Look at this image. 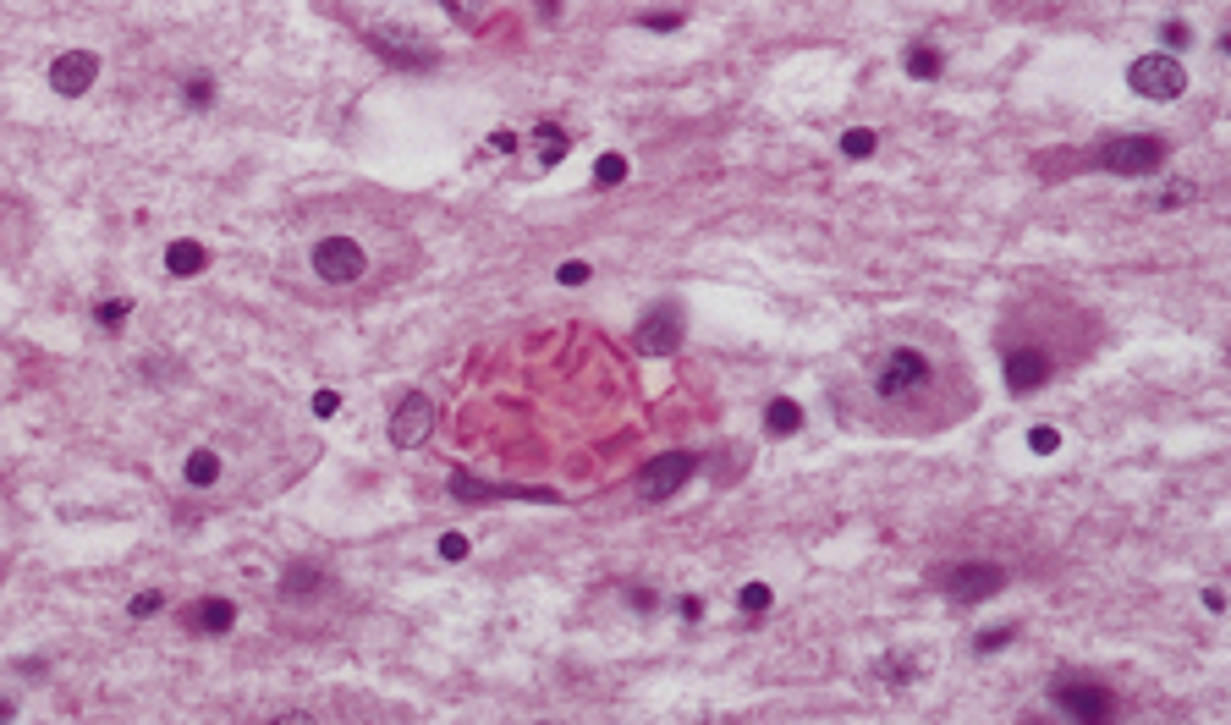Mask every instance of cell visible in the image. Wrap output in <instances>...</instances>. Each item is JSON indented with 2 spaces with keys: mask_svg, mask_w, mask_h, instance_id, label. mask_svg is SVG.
Here are the masks:
<instances>
[{
  "mask_svg": "<svg viewBox=\"0 0 1231 725\" xmlns=\"http://www.w3.org/2000/svg\"><path fill=\"white\" fill-rule=\"evenodd\" d=\"M1051 704H1056L1067 721H1110V715H1116V698H1110V687H1099V682H1056V687H1051Z\"/></svg>",
  "mask_w": 1231,
  "mask_h": 725,
  "instance_id": "cell-8",
  "label": "cell"
},
{
  "mask_svg": "<svg viewBox=\"0 0 1231 725\" xmlns=\"http://www.w3.org/2000/svg\"><path fill=\"white\" fill-rule=\"evenodd\" d=\"M182 626L198 632V638H220V632L237 626V604L231 599H198V604L182 610Z\"/></svg>",
  "mask_w": 1231,
  "mask_h": 725,
  "instance_id": "cell-13",
  "label": "cell"
},
{
  "mask_svg": "<svg viewBox=\"0 0 1231 725\" xmlns=\"http://www.w3.org/2000/svg\"><path fill=\"white\" fill-rule=\"evenodd\" d=\"M627 182V159L621 154H600V165H594V187H621Z\"/></svg>",
  "mask_w": 1231,
  "mask_h": 725,
  "instance_id": "cell-22",
  "label": "cell"
},
{
  "mask_svg": "<svg viewBox=\"0 0 1231 725\" xmlns=\"http://www.w3.org/2000/svg\"><path fill=\"white\" fill-rule=\"evenodd\" d=\"M737 604H743V615H748V610H754V615H765L769 604H775V593H769L765 582H748V588L737 593Z\"/></svg>",
  "mask_w": 1231,
  "mask_h": 725,
  "instance_id": "cell-23",
  "label": "cell"
},
{
  "mask_svg": "<svg viewBox=\"0 0 1231 725\" xmlns=\"http://www.w3.org/2000/svg\"><path fill=\"white\" fill-rule=\"evenodd\" d=\"M539 6H545V17H556V0H539Z\"/></svg>",
  "mask_w": 1231,
  "mask_h": 725,
  "instance_id": "cell-38",
  "label": "cell"
},
{
  "mask_svg": "<svg viewBox=\"0 0 1231 725\" xmlns=\"http://www.w3.org/2000/svg\"><path fill=\"white\" fill-rule=\"evenodd\" d=\"M1001 380H1006V391L1012 396H1028V391H1045L1051 380H1056V352H1051V341H1012L1006 346V358H1001Z\"/></svg>",
  "mask_w": 1231,
  "mask_h": 725,
  "instance_id": "cell-3",
  "label": "cell"
},
{
  "mask_svg": "<svg viewBox=\"0 0 1231 725\" xmlns=\"http://www.w3.org/2000/svg\"><path fill=\"white\" fill-rule=\"evenodd\" d=\"M324 588H330L324 567H313V561H292V567L281 572V604H308V599H319Z\"/></svg>",
  "mask_w": 1231,
  "mask_h": 725,
  "instance_id": "cell-14",
  "label": "cell"
},
{
  "mask_svg": "<svg viewBox=\"0 0 1231 725\" xmlns=\"http://www.w3.org/2000/svg\"><path fill=\"white\" fill-rule=\"evenodd\" d=\"M100 77V55L94 50H66V55H55L50 61V89L61 94V100H77V94H89V83Z\"/></svg>",
  "mask_w": 1231,
  "mask_h": 725,
  "instance_id": "cell-11",
  "label": "cell"
},
{
  "mask_svg": "<svg viewBox=\"0 0 1231 725\" xmlns=\"http://www.w3.org/2000/svg\"><path fill=\"white\" fill-rule=\"evenodd\" d=\"M335 407H341V396H335V391H319V396H313V413H319V418H330Z\"/></svg>",
  "mask_w": 1231,
  "mask_h": 725,
  "instance_id": "cell-33",
  "label": "cell"
},
{
  "mask_svg": "<svg viewBox=\"0 0 1231 725\" xmlns=\"http://www.w3.org/2000/svg\"><path fill=\"white\" fill-rule=\"evenodd\" d=\"M863 396L886 424L902 429H934L951 424L962 407L973 413V380L962 385L956 363L945 352H929L913 335H891L863 363Z\"/></svg>",
  "mask_w": 1231,
  "mask_h": 725,
  "instance_id": "cell-1",
  "label": "cell"
},
{
  "mask_svg": "<svg viewBox=\"0 0 1231 725\" xmlns=\"http://www.w3.org/2000/svg\"><path fill=\"white\" fill-rule=\"evenodd\" d=\"M693 473H699V456H693V450H660L654 462H643L638 495H643V500H671L682 484H693Z\"/></svg>",
  "mask_w": 1231,
  "mask_h": 725,
  "instance_id": "cell-7",
  "label": "cell"
},
{
  "mask_svg": "<svg viewBox=\"0 0 1231 725\" xmlns=\"http://www.w3.org/2000/svg\"><path fill=\"white\" fill-rule=\"evenodd\" d=\"M627 599H632V610H654V604H660L649 588H627Z\"/></svg>",
  "mask_w": 1231,
  "mask_h": 725,
  "instance_id": "cell-34",
  "label": "cell"
},
{
  "mask_svg": "<svg viewBox=\"0 0 1231 725\" xmlns=\"http://www.w3.org/2000/svg\"><path fill=\"white\" fill-rule=\"evenodd\" d=\"M182 478H187V489H209V484L220 478V456H215V450H193L187 467H182Z\"/></svg>",
  "mask_w": 1231,
  "mask_h": 725,
  "instance_id": "cell-19",
  "label": "cell"
},
{
  "mask_svg": "<svg viewBox=\"0 0 1231 725\" xmlns=\"http://www.w3.org/2000/svg\"><path fill=\"white\" fill-rule=\"evenodd\" d=\"M159 604H165V593H138V599H133V604H127V615H138V621H144V615H154V610H159Z\"/></svg>",
  "mask_w": 1231,
  "mask_h": 725,
  "instance_id": "cell-30",
  "label": "cell"
},
{
  "mask_svg": "<svg viewBox=\"0 0 1231 725\" xmlns=\"http://www.w3.org/2000/svg\"><path fill=\"white\" fill-rule=\"evenodd\" d=\"M430 435H435V402L418 396V391H407V396L396 402V413H391V439H396L402 450H413V445H424Z\"/></svg>",
  "mask_w": 1231,
  "mask_h": 725,
  "instance_id": "cell-10",
  "label": "cell"
},
{
  "mask_svg": "<svg viewBox=\"0 0 1231 725\" xmlns=\"http://www.w3.org/2000/svg\"><path fill=\"white\" fill-rule=\"evenodd\" d=\"M1012 638H1017V626H990V632H979L973 649H979V654H995V649H1006Z\"/></svg>",
  "mask_w": 1231,
  "mask_h": 725,
  "instance_id": "cell-26",
  "label": "cell"
},
{
  "mask_svg": "<svg viewBox=\"0 0 1231 725\" xmlns=\"http://www.w3.org/2000/svg\"><path fill=\"white\" fill-rule=\"evenodd\" d=\"M682 330H687V319H682V308L676 302H654L649 308V319L638 324V352H649V358H665V352H676L682 346Z\"/></svg>",
  "mask_w": 1231,
  "mask_h": 725,
  "instance_id": "cell-9",
  "label": "cell"
},
{
  "mask_svg": "<svg viewBox=\"0 0 1231 725\" xmlns=\"http://www.w3.org/2000/svg\"><path fill=\"white\" fill-rule=\"evenodd\" d=\"M902 66H908V77H923V83H929V77H940V66H945V61H940V50H934V44H908Z\"/></svg>",
  "mask_w": 1231,
  "mask_h": 725,
  "instance_id": "cell-20",
  "label": "cell"
},
{
  "mask_svg": "<svg viewBox=\"0 0 1231 725\" xmlns=\"http://www.w3.org/2000/svg\"><path fill=\"white\" fill-rule=\"evenodd\" d=\"M1028 445H1034V450H1039V456H1051V450H1056V445H1062V435H1056V429H1051V424H1039V429H1028Z\"/></svg>",
  "mask_w": 1231,
  "mask_h": 725,
  "instance_id": "cell-29",
  "label": "cell"
},
{
  "mask_svg": "<svg viewBox=\"0 0 1231 725\" xmlns=\"http://www.w3.org/2000/svg\"><path fill=\"white\" fill-rule=\"evenodd\" d=\"M940 588H945V599H956V604H984V599H995V593L1006 588V567H995V561H962V567H945V572H940Z\"/></svg>",
  "mask_w": 1231,
  "mask_h": 725,
  "instance_id": "cell-6",
  "label": "cell"
},
{
  "mask_svg": "<svg viewBox=\"0 0 1231 725\" xmlns=\"http://www.w3.org/2000/svg\"><path fill=\"white\" fill-rule=\"evenodd\" d=\"M534 144H539V165H561V159L572 154V133L556 127V122H539V127H534Z\"/></svg>",
  "mask_w": 1231,
  "mask_h": 725,
  "instance_id": "cell-16",
  "label": "cell"
},
{
  "mask_svg": "<svg viewBox=\"0 0 1231 725\" xmlns=\"http://www.w3.org/2000/svg\"><path fill=\"white\" fill-rule=\"evenodd\" d=\"M452 495L457 500H561L556 489H528V484H478L467 473H452Z\"/></svg>",
  "mask_w": 1231,
  "mask_h": 725,
  "instance_id": "cell-12",
  "label": "cell"
},
{
  "mask_svg": "<svg viewBox=\"0 0 1231 725\" xmlns=\"http://www.w3.org/2000/svg\"><path fill=\"white\" fill-rule=\"evenodd\" d=\"M209 100H215V83H209V77H193V83H187V105H193V111H209Z\"/></svg>",
  "mask_w": 1231,
  "mask_h": 725,
  "instance_id": "cell-28",
  "label": "cell"
},
{
  "mask_svg": "<svg viewBox=\"0 0 1231 725\" xmlns=\"http://www.w3.org/2000/svg\"><path fill=\"white\" fill-rule=\"evenodd\" d=\"M1160 39H1166V44H1182V39H1188V28H1182V22H1166V28H1160Z\"/></svg>",
  "mask_w": 1231,
  "mask_h": 725,
  "instance_id": "cell-35",
  "label": "cell"
},
{
  "mask_svg": "<svg viewBox=\"0 0 1231 725\" xmlns=\"http://www.w3.org/2000/svg\"><path fill=\"white\" fill-rule=\"evenodd\" d=\"M369 242L363 237H352V231H324V237H313V248H308V270H313V281H324V287H358L363 276H369Z\"/></svg>",
  "mask_w": 1231,
  "mask_h": 725,
  "instance_id": "cell-2",
  "label": "cell"
},
{
  "mask_svg": "<svg viewBox=\"0 0 1231 725\" xmlns=\"http://www.w3.org/2000/svg\"><path fill=\"white\" fill-rule=\"evenodd\" d=\"M1204 610H1227V593H1221V588H1204Z\"/></svg>",
  "mask_w": 1231,
  "mask_h": 725,
  "instance_id": "cell-36",
  "label": "cell"
},
{
  "mask_svg": "<svg viewBox=\"0 0 1231 725\" xmlns=\"http://www.w3.org/2000/svg\"><path fill=\"white\" fill-rule=\"evenodd\" d=\"M583 281H589V265H578V259L561 265V287H583Z\"/></svg>",
  "mask_w": 1231,
  "mask_h": 725,
  "instance_id": "cell-31",
  "label": "cell"
},
{
  "mask_svg": "<svg viewBox=\"0 0 1231 725\" xmlns=\"http://www.w3.org/2000/svg\"><path fill=\"white\" fill-rule=\"evenodd\" d=\"M875 148H880V133H875V127H852V133L841 138V154H847V159H869Z\"/></svg>",
  "mask_w": 1231,
  "mask_h": 725,
  "instance_id": "cell-21",
  "label": "cell"
},
{
  "mask_svg": "<svg viewBox=\"0 0 1231 725\" xmlns=\"http://www.w3.org/2000/svg\"><path fill=\"white\" fill-rule=\"evenodd\" d=\"M204 265H209L204 242H170V248H165V270H170V276H198Z\"/></svg>",
  "mask_w": 1231,
  "mask_h": 725,
  "instance_id": "cell-18",
  "label": "cell"
},
{
  "mask_svg": "<svg viewBox=\"0 0 1231 725\" xmlns=\"http://www.w3.org/2000/svg\"><path fill=\"white\" fill-rule=\"evenodd\" d=\"M676 610H682V615H687V621H699V610H704V604H699V599H693V593H682V604H676Z\"/></svg>",
  "mask_w": 1231,
  "mask_h": 725,
  "instance_id": "cell-37",
  "label": "cell"
},
{
  "mask_svg": "<svg viewBox=\"0 0 1231 725\" xmlns=\"http://www.w3.org/2000/svg\"><path fill=\"white\" fill-rule=\"evenodd\" d=\"M638 22H643V28H654V33H671V28H682V11H643Z\"/></svg>",
  "mask_w": 1231,
  "mask_h": 725,
  "instance_id": "cell-27",
  "label": "cell"
},
{
  "mask_svg": "<svg viewBox=\"0 0 1231 725\" xmlns=\"http://www.w3.org/2000/svg\"><path fill=\"white\" fill-rule=\"evenodd\" d=\"M441 556H446V561H462V556H467V539H462V534H446V539H441Z\"/></svg>",
  "mask_w": 1231,
  "mask_h": 725,
  "instance_id": "cell-32",
  "label": "cell"
},
{
  "mask_svg": "<svg viewBox=\"0 0 1231 725\" xmlns=\"http://www.w3.org/2000/svg\"><path fill=\"white\" fill-rule=\"evenodd\" d=\"M1193 193H1199L1193 182H1171L1166 193H1155V198H1149V209H1177V204H1188Z\"/></svg>",
  "mask_w": 1231,
  "mask_h": 725,
  "instance_id": "cell-24",
  "label": "cell"
},
{
  "mask_svg": "<svg viewBox=\"0 0 1231 725\" xmlns=\"http://www.w3.org/2000/svg\"><path fill=\"white\" fill-rule=\"evenodd\" d=\"M369 44L385 55V61H396V66H407V72H430L435 66V50H407V39H385V33H369Z\"/></svg>",
  "mask_w": 1231,
  "mask_h": 725,
  "instance_id": "cell-15",
  "label": "cell"
},
{
  "mask_svg": "<svg viewBox=\"0 0 1231 725\" xmlns=\"http://www.w3.org/2000/svg\"><path fill=\"white\" fill-rule=\"evenodd\" d=\"M1094 159H1099L1110 176H1155V170L1166 165V144L1132 133V138H1110V144H1099Z\"/></svg>",
  "mask_w": 1231,
  "mask_h": 725,
  "instance_id": "cell-5",
  "label": "cell"
},
{
  "mask_svg": "<svg viewBox=\"0 0 1231 725\" xmlns=\"http://www.w3.org/2000/svg\"><path fill=\"white\" fill-rule=\"evenodd\" d=\"M797 429H803V407H797L792 396H775L765 407V435L786 439V435H797Z\"/></svg>",
  "mask_w": 1231,
  "mask_h": 725,
  "instance_id": "cell-17",
  "label": "cell"
},
{
  "mask_svg": "<svg viewBox=\"0 0 1231 725\" xmlns=\"http://www.w3.org/2000/svg\"><path fill=\"white\" fill-rule=\"evenodd\" d=\"M127 313H133V302H127V297L100 302V324H105V330H122V324H127Z\"/></svg>",
  "mask_w": 1231,
  "mask_h": 725,
  "instance_id": "cell-25",
  "label": "cell"
},
{
  "mask_svg": "<svg viewBox=\"0 0 1231 725\" xmlns=\"http://www.w3.org/2000/svg\"><path fill=\"white\" fill-rule=\"evenodd\" d=\"M1127 83H1132V94H1144V100H1177V94L1188 89V72H1182V61H1177L1171 50H1155V55H1138V61L1127 66Z\"/></svg>",
  "mask_w": 1231,
  "mask_h": 725,
  "instance_id": "cell-4",
  "label": "cell"
}]
</instances>
